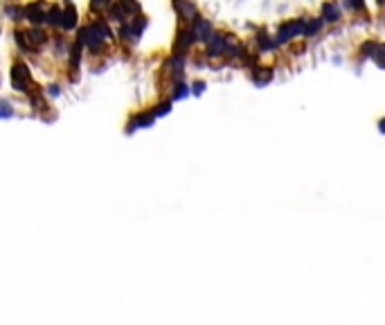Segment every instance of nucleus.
Masks as SVG:
<instances>
[{
  "mask_svg": "<svg viewBox=\"0 0 385 325\" xmlns=\"http://www.w3.org/2000/svg\"><path fill=\"white\" fill-rule=\"evenodd\" d=\"M189 30H192V36H194V41H207L210 39V34L214 32V27H212V23L207 21V18L199 16V18H194L192 25H189Z\"/></svg>",
  "mask_w": 385,
  "mask_h": 325,
  "instance_id": "nucleus-6",
  "label": "nucleus"
},
{
  "mask_svg": "<svg viewBox=\"0 0 385 325\" xmlns=\"http://www.w3.org/2000/svg\"><path fill=\"white\" fill-rule=\"evenodd\" d=\"M45 95H47V97H59V95H61V86H59V84H52V86H47Z\"/></svg>",
  "mask_w": 385,
  "mask_h": 325,
  "instance_id": "nucleus-26",
  "label": "nucleus"
},
{
  "mask_svg": "<svg viewBox=\"0 0 385 325\" xmlns=\"http://www.w3.org/2000/svg\"><path fill=\"white\" fill-rule=\"evenodd\" d=\"M302 30H304V18H293V21L282 23L280 30H277V34L273 36L275 47H277V45H286V43L293 41L298 34H302Z\"/></svg>",
  "mask_w": 385,
  "mask_h": 325,
  "instance_id": "nucleus-2",
  "label": "nucleus"
},
{
  "mask_svg": "<svg viewBox=\"0 0 385 325\" xmlns=\"http://www.w3.org/2000/svg\"><path fill=\"white\" fill-rule=\"evenodd\" d=\"M344 7L351 9V12H358V9L365 7V0H344Z\"/></svg>",
  "mask_w": 385,
  "mask_h": 325,
  "instance_id": "nucleus-25",
  "label": "nucleus"
},
{
  "mask_svg": "<svg viewBox=\"0 0 385 325\" xmlns=\"http://www.w3.org/2000/svg\"><path fill=\"white\" fill-rule=\"evenodd\" d=\"M45 23H50L52 27H61V23H63V12H61V9H59L57 5L50 7V12H47Z\"/></svg>",
  "mask_w": 385,
  "mask_h": 325,
  "instance_id": "nucleus-18",
  "label": "nucleus"
},
{
  "mask_svg": "<svg viewBox=\"0 0 385 325\" xmlns=\"http://www.w3.org/2000/svg\"><path fill=\"white\" fill-rule=\"evenodd\" d=\"M252 82H255V86H268L273 82V70L270 68H257L252 72Z\"/></svg>",
  "mask_w": 385,
  "mask_h": 325,
  "instance_id": "nucleus-11",
  "label": "nucleus"
},
{
  "mask_svg": "<svg viewBox=\"0 0 385 325\" xmlns=\"http://www.w3.org/2000/svg\"><path fill=\"white\" fill-rule=\"evenodd\" d=\"M376 45H379L376 41H365V43H363V47H361V54L365 57V59H367V57L372 59V54H374V50H376Z\"/></svg>",
  "mask_w": 385,
  "mask_h": 325,
  "instance_id": "nucleus-23",
  "label": "nucleus"
},
{
  "mask_svg": "<svg viewBox=\"0 0 385 325\" xmlns=\"http://www.w3.org/2000/svg\"><path fill=\"white\" fill-rule=\"evenodd\" d=\"M111 7H113V0H90L88 2V12L95 14V16H101V14H108Z\"/></svg>",
  "mask_w": 385,
  "mask_h": 325,
  "instance_id": "nucleus-13",
  "label": "nucleus"
},
{
  "mask_svg": "<svg viewBox=\"0 0 385 325\" xmlns=\"http://www.w3.org/2000/svg\"><path fill=\"white\" fill-rule=\"evenodd\" d=\"M12 86H14V90H18V93H23V95H29L32 90L39 88V86L34 84V79H32L29 68L23 64V61H14V65H12Z\"/></svg>",
  "mask_w": 385,
  "mask_h": 325,
  "instance_id": "nucleus-1",
  "label": "nucleus"
},
{
  "mask_svg": "<svg viewBox=\"0 0 385 325\" xmlns=\"http://www.w3.org/2000/svg\"><path fill=\"white\" fill-rule=\"evenodd\" d=\"M108 12H111L113 21H124V18L131 21L140 14V2L138 0H117V5H113Z\"/></svg>",
  "mask_w": 385,
  "mask_h": 325,
  "instance_id": "nucleus-3",
  "label": "nucleus"
},
{
  "mask_svg": "<svg viewBox=\"0 0 385 325\" xmlns=\"http://www.w3.org/2000/svg\"><path fill=\"white\" fill-rule=\"evenodd\" d=\"M322 30V18H304V30H302V36H306V39H311L313 34H318V32Z\"/></svg>",
  "mask_w": 385,
  "mask_h": 325,
  "instance_id": "nucleus-12",
  "label": "nucleus"
},
{
  "mask_svg": "<svg viewBox=\"0 0 385 325\" xmlns=\"http://www.w3.org/2000/svg\"><path fill=\"white\" fill-rule=\"evenodd\" d=\"M61 27L63 30H72V27H77V9H75V5H65V9H63V23H61Z\"/></svg>",
  "mask_w": 385,
  "mask_h": 325,
  "instance_id": "nucleus-14",
  "label": "nucleus"
},
{
  "mask_svg": "<svg viewBox=\"0 0 385 325\" xmlns=\"http://www.w3.org/2000/svg\"><path fill=\"white\" fill-rule=\"evenodd\" d=\"M205 45H207V57H225V34L223 32H212Z\"/></svg>",
  "mask_w": 385,
  "mask_h": 325,
  "instance_id": "nucleus-7",
  "label": "nucleus"
},
{
  "mask_svg": "<svg viewBox=\"0 0 385 325\" xmlns=\"http://www.w3.org/2000/svg\"><path fill=\"white\" fill-rule=\"evenodd\" d=\"M171 107H174V102L171 100H162V102H158V104H153L151 107V113L158 118H164V115H169L171 113Z\"/></svg>",
  "mask_w": 385,
  "mask_h": 325,
  "instance_id": "nucleus-16",
  "label": "nucleus"
},
{
  "mask_svg": "<svg viewBox=\"0 0 385 325\" xmlns=\"http://www.w3.org/2000/svg\"><path fill=\"white\" fill-rule=\"evenodd\" d=\"M257 45L262 47V52H270V50H275V41L268 39L266 32H259V34H257Z\"/></svg>",
  "mask_w": 385,
  "mask_h": 325,
  "instance_id": "nucleus-20",
  "label": "nucleus"
},
{
  "mask_svg": "<svg viewBox=\"0 0 385 325\" xmlns=\"http://www.w3.org/2000/svg\"><path fill=\"white\" fill-rule=\"evenodd\" d=\"M376 127H379V133H383V136H385V115L379 120V122H376Z\"/></svg>",
  "mask_w": 385,
  "mask_h": 325,
  "instance_id": "nucleus-27",
  "label": "nucleus"
},
{
  "mask_svg": "<svg viewBox=\"0 0 385 325\" xmlns=\"http://www.w3.org/2000/svg\"><path fill=\"white\" fill-rule=\"evenodd\" d=\"M194 43V36H192V30L189 27H185V30L178 32V39H176V45H174V52L176 54H182L187 50V47Z\"/></svg>",
  "mask_w": 385,
  "mask_h": 325,
  "instance_id": "nucleus-10",
  "label": "nucleus"
},
{
  "mask_svg": "<svg viewBox=\"0 0 385 325\" xmlns=\"http://www.w3.org/2000/svg\"><path fill=\"white\" fill-rule=\"evenodd\" d=\"M205 88H207V84L203 82V79H196V82L189 86V90H192V95H196V97H201V95L205 93Z\"/></svg>",
  "mask_w": 385,
  "mask_h": 325,
  "instance_id": "nucleus-24",
  "label": "nucleus"
},
{
  "mask_svg": "<svg viewBox=\"0 0 385 325\" xmlns=\"http://www.w3.org/2000/svg\"><path fill=\"white\" fill-rule=\"evenodd\" d=\"M14 36H16V43H18V45H20V47H23L25 52H34V50H36V47H34V43L29 41V34H27V32H23V30H16V34H14Z\"/></svg>",
  "mask_w": 385,
  "mask_h": 325,
  "instance_id": "nucleus-19",
  "label": "nucleus"
},
{
  "mask_svg": "<svg viewBox=\"0 0 385 325\" xmlns=\"http://www.w3.org/2000/svg\"><path fill=\"white\" fill-rule=\"evenodd\" d=\"M156 124V115L151 113V108H142V111L133 113L126 122V133H135L140 129H149Z\"/></svg>",
  "mask_w": 385,
  "mask_h": 325,
  "instance_id": "nucleus-4",
  "label": "nucleus"
},
{
  "mask_svg": "<svg viewBox=\"0 0 385 325\" xmlns=\"http://www.w3.org/2000/svg\"><path fill=\"white\" fill-rule=\"evenodd\" d=\"M27 34H29V41L34 43V47L39 50L41 45H45V41H47V34L43 30H39V27H29L27 30Z\"/></svg>",
  "mask_w": 385,
  "mask_h": 325,
  "instance_id": "nucleus-17",
  "label": "nucleus"
},
{
  "mask_svg": "<svg viewBox=\"0 0 385 325\" xmlns=\"http://www.w3.org/2000/svg\"><path fill=\"white\" fill-rule=\"evenodd\" d=\"M192 95V90H189V86H187L185 82H174V90H171L169 100L171 102H178V100H185V97H189Z\"/></svg>",
  "mask_w": 385,
  "mask_h": 325,
  "instance_id": "nucleus-15",
  "label": "nucleus"
},
{
  "mask_svg": "<svg viewBox=\"0 0 385 325\" xmlns=\"http://www.w3.org/2000/svg\"><path fill=\"white\" fill-rule=\"evenodd\" d=\"M47 12H50V7H47L43 0H36V2H29V5L25 7V18H27L34 27H39L41 23H45Z\"/></svg>",
  "mask_w": 385,
  "mask_h": 325,
  "instance_id": "nucleus-5",
  "label": "nucleus"
},
{
  "mask_svg": "<svg viewBox=\"0 0 385 325\" xmlns=\"http://www.w3.org/2000/svg\"><path fill=\"white\" fill-rule=\"evenodd\" d=\"M14 104L9 100H5V97H0V120H9L14 118Z\"/></svg>",
  "mask_w": 385,
  "mask_h": 325,
  "instance_id": "nucleus-21",
  "label": "nucleus"
},
{
  "mask_svg": "<svg viewBox=\"0 0 385 325\" xmlns=\"http://www.w3.org/2000/svg\"><path fill=\"white\" fill-rule=\"evenodd\" d=\"M372 61L379 65L381 70H385V43H379V45H376V50H374V54H372Z\"/></svg>",
  "mask_w": 385,
  "mask_h": 325,
  "instance_id": "nucleus-22",
  "label": "nucleus"
},
{
  "mask_svg": "<svg viewBox=\"0 0 385 325\" xmlns=\"http://www.w3.org/2000/svg\"><path fill=\"white\" fill-rule=\"evenodd\" d=\"M174 9L182 21H194V18H199V7L194 5L192 0H174Z\"/></svg>",
  "mask_w": 385,
  "mask_h": 325,
  "instance_id": "nucleus-8",
  "label": "nucleus"
},
{
  "mask_svg": "<svg viewBox=\"0 0 385 325\" xmlns=\"http://www.w3.org/2000/svg\"><path fill=\"white\" fill-rule=\"evenodd\" d=\"M320 18H322V23H336V21H340V5L336 2V0L322 2Z\"/></svg>",
  "mask_w": 385,
  "mask_h": 325,
  "instance_id": "nucleus-9",
  "label": "nucleus"
}]
</instances>
